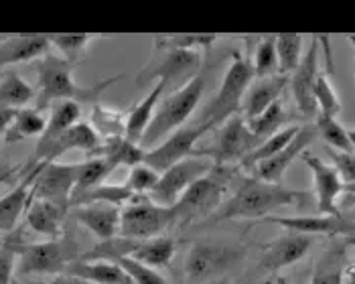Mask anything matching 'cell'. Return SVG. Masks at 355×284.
Listing matches in <instances>:
<instances>
[{
    "mask_svg": "<svg viewBox=\"0 0 355 284\" xmlns=\"http://www.w3.org/2000/svg\"><path fill=\"white\" fill-rule=\"evenodd\" d=\"M80 116H82V106L76 104V102H59V104H55L53 110H51V116H49V120H47V126H45L43 134L39 136L33 154L28 157V161L23 165V169H21V175H23V177L35 169L37 165H41L45 152L53 146V142L57 141L65 130H69L73 124L80 122Z\"/></svg>",
    "mask_w": 355,
    "mask_h": 284,
    "instance_id": "2e32d148",
    "label": "cell"
},
{
    "mask_svg": "<svg viewBox=\"0 0 355 284\" xmlns=\"http://www.w3.org/2000/svg\"><path fill=\"white\" fill-rule=\"evenodd\" d=\"M51 53L49 37L28 35V37H4L0 39V69L17 63L39 61L41 57Z\"/></svg>",
    "mask_w": 355,
    "mask_h": 284,
    "instance_id": "603a6c76",
    "label": "cell"
},
{
    "mask_svg": "<svg viewBox=\"0 0 355 284\" xmlns=\"http://www.w3.org/2000/svg\"><path fill=\"white\" fill-rule=\"evenodd\" d=\"M343 284H355V258L345 266V283Z\"/></svg>",
    "mask_w": 355,
    "mask_h": 284,
    "instance_id": "816d5d0a",
    "label": "cell"
},
{
    "mask_svg": "<svg viewBox=\"0 0 355 284\" xmlns=\"http://www.w3.org/2000/svg\"><path fill=\"white\" fill-rule=\"evenodd\" d=\"M114 163L108 161L106 157H94L89 161L80 163V172H78V183L73 189L71 201L78 197H82L83 193H87L89 189L98 187L104 183V179H108V175L114 172Z\"/></svg>",
    "mask_w": 355,
    "mask_h": 284,
    "instance_id": "1f68e13d",
    "label": "cell"
},
{
    "mask_svg": "<svg viewBox=\"0 0 355 284\" xmlns=\"http://www.w3.org/2000/svg\"><path fill=\"white\" fill-rule=\"evenodd\" d=\"M92 126L100 134L102 141H112V139H124V116L112 108H106L102 104H94V114H92Z\"/></svg>",
    "mask_w": 355,
    "mask_h": 284,
    "instance_id": "ab89813d",
    "label": "cell"
},
{
    "mask_svg": "<svg viewBox=\"0 0 355 284\" xmlns=\"http://www.w3.org/2000/svg\"><path fill=\"white\" fill-rule=\"evenodd\" d=\"M25 246H27V242L19 227L15 231L6 233L4 240H0V284H12L17 260L25 250Z\"/></svg>",
    "mask_w": 355,
    "mask_h": 284,
    "instance_id": "836d02e7",
    "label": "cell"
},
{
    "mask_svg": "<svg viewBox=\"0 0 355 284\" xmlns=\"http://www.w3.org/2000/svg\"><path fill=\"white\" fill-rule=\"evenodd\" d=\"M166 91V85L163 82H157L153 85V89L132 106V110L126 116V128H124V139L132 144L140 146V141L144 136V132L148 130L155 112H157V106L163 98V94Z\"/></svg>",
    "mask_w": 355,
    "mask_h": 284,
    "instance_id": "d4e9b609",
    "label": "cell"
},
{
    "mask_svg": "<svg viewBox=\"0 0 355 284\" xmlns=\"http://www.w3.org/2000/svg\"><path fill=\"white\" fill-rule=\"evenodd\" d=\"M329 154L333 161V169L337 170L343 185L355 183V152H341V150L329 148Z\"/></svg>",
    "mask_w": 355,
    "mask_h": 284,
    "instance_id": "7dc6e473",
    "label": "cell"
},
{
    "mask_svg": "<svg viewBox=\"0 0 355 284\" xmlns=\"http://www.w3.org/2000/svg\"><path fill=\"white\" fill-rule=\"evenodd\" d=\"M37 91H35V100H37V110H47L59 102H76V104H98V100L102 98V94L108 89L110 85H114L118 80H122L124 76H112L108 80H102L98 84L82 87L76 84L73 80V69L76 65L69 63L67 59L61 55L47 53L37 61Z\"/></svg>",
    "mask_w": 355,
    "mask_h": 284,
    "instance_id": "6da1fadb",
    "label": "cell"
},
{
    "mask_svg": "<svg viewBox=\"0 0 355 284\" xmlns=\"http://www.w3.org/2000/svg\"><path fill=\"white\" fill-rule=\"evenodd\" d=\"M306 197V191L284 187L282 183L246 179L232 197L219 205L218 211L209 218V222L216 224L225 220H264L276 209L301 205Z\"/></svg>",
    "mask_w": 355,
    "mask_h": 284,
    "instance_id": "7a4b0ae2",
    "label": "cell"
},
{
    "mask_svg": "<svg viewBox=\"0 0 355 284\" xmlns=\"http://www.w3.org/2000/svg\"><path fill=\"white\" fill-rule=\"evenodd\" d=\"M12 284H23L21 281H12Z\"/></svg>",
    "mask_w": 355,
    "mask_h": 284,
    "instance_id": "680465c9",
    "label": "cell"
},
{
    "mask_svg": "<svg viewBox=\"0 0 355 284\" xmlns=\"http://www.w3.org/2000/svg\"><path fill=\"white\" fill-rule=\"evenodd\" d=\"M302 161L313 172V185H315V199L317 209L321 215H341L337 207V199L343 193V181L339 179L333 165H327L319 157L311 152H302Z\"/></svg>",
    "mask_w": 355,
    "mask_h": 284,
    "instance_id": "ac0fdd59",
    "label": "cell"
},
{
    "mask_svg": "<svg viewBox=\"0 0 355 284\" xmlns=\"http://www.w3.org/2000/svg\"><path fill=\"white\" fill-rule=\"evenodd\" d=\"M80 244L71 231H63L59 238L27 244L17 260L19 276H61L80 260Z\"/></svg>",
    "mask_w": 355,
    "mask_h": 284,
    "instance_id": "8992f818",
    "label": "cell"
},
{
    "mask_svg": "<svg viewBox=\"0 0 355 284\" xmlns=\"http://www.w3.org/2000/svg\"><path fill=\"white\" fill-rule=\"evenodd\" d=\"M317 139V128L315 126H301L299 134L288 142L278 154L270 157L268 161L258 163L254 170H256V179L266 181V183H280L286 169L301 157L306 150V146Z\"/></svg>",
    "mask_w": 355,
    "mask_h": 284,
    "instance_id": "d6986e66",
    "label": "cell"
},
{
    "mask_svg": "<svg viewBox=\"0 0 355 284\" xmlns=\"http://www.w3.org/2000/svg\"><path fill=\"white\" fill-rule=\"evenodd\" d=\"M207 130H209L207 126H201L197 122L191 124V126H183V128L175 130L171 136H166L155 148L144 150L142 163L148 165L150 169H155L157 172H164L166 169H171L173 165L193 157V152L197 148V142Z\"/></svg>",
    "mask_w": 355,
    "mask_h": 284,
    "instance_id": "7c38bea8",
    "label": "cell"
},
{
    "mask_svg": "<svg viewBox=\"0 0 355 284\" xmlns=\"http://www.w3.org/2000/svg\"><path fill=\"white\" fill-rule=\"evenodd\" d=\"M102 144H104V141L100 139V134L94 130L92 124L78 122L53 142V146L45 152L41 163H55L59 157H63L69 150H83L89 154H100Z\"/></svg>",
    "mask_w": 355,
    "mask_h": 284,
    "instance_id": "44dd1931",
    "label": "cell"
},
{
    "mask_svg": "<svg viewBox=\"0 0 355 284\" xmlns=\"http://www.w3.org/2000/svg\"><path fill=\"white\" fill-rule=\"evenodd\" d=\"M175 240L168 236H157L150 240H138L137 250L130 256L132 260H137L140 264L148 266V268H166L168 262L173 260L175 254Z\"/></svg>",
    "mask_w": 355,
    "mask_h": 284,
    "instance_id": "f1b7e54d",
    "label": "cell"
},
{
    "mask_svg": "<svg viewBox=\"0 0 355 284\" xmlns=\"http://www.w3.org/2000/svg\"><path fill=\"white\" fill-rule=\"evenodd\" d=\"M252 82H254L252 59L242 57L240 53H234L218 94L203 108L197 124L214 130V128L221 126L225 120H230L232 116L242 114V102H244V96H246Z\"/></svg>",
    "mask_w": 355,
    "mask_h": 284,
    "instance_id": "277c9868",
    "label": "cell"
},
{
    "mask_svg": "<svg viewBox=\"0 0 355 284\" xmlns=\"http://www.w3.org/2000/svg\"><path fill=\"white\" fill-rule=\"evenodd\" d=\"M299 130H301V126H286V128L278 130V132L272 134L270 139H266L264 142H260V146H258L256 150H252V152L248 154L246 159H244L240 165H242V167H246V169H252V167H256L258 163L268 161L270 157L278 154V152L288 144V142L293 141V139L299 134Z\"/></svg>",
    "mask_w": 355,
    "mask_h": 284,
    "instance_id": "d590c367",
    "label": "cell"
},
{
    "mask_svg": "<svg viewBox=\"0 0 355 284\" xmlns=\"http://www.w3.org/2000/svg\"><path fill=\"white\" fill-rule=\"evenodd\" d=\"M315 102H317V110L319 114H325L331 118H337V114L341 112V100L335 91V87L331 84L327 73H319L317 82H315V89H313Z\"/></svg>",
    "mask_w": 355,
    "mask_h": 284,
    "instance_id": "ee69618b",
    "label": "cell"
},
{
    "mask_svg": "<svg viewBox=\"0 0 355 284\" xmlns=\"http://www.w3.org/2000/svg\"><path fill=\"white\" fill-rule=\"evenodd\" d=\"M246 122L248 126H250V130H252V134H254L258 141L264 142L266 139H270L272 134L278 132V128L286 122V112H284L282 100L274 102L272 106H270L268 110H264L258 118L246 120Z\"/></svg>",
    "mask_w": 355,
    "mask_h": 284,
    "instance_id": "60d3db41",
    "label": "cell"
},
{
    "mask_svg": "<svg viewBox=\"0 0 355 284\" xmlns=\"http://www.w3.org/2000/svg\"><path fill=\"white\" fill-rule=\"evenodd\" d=\"M264 222L284 227L286 231L304 236H335L345 238L355 233V224L343 215H268Z\"/></svg>",
    "mask_w": 355,
    "mask_h": 284,
    "instance_id": "9a60e30c",
    "label": "cell"
},
{
    "mask_svg": "<svg viewBox=\"0 0 355 284\" xmlns=\"http://www.w3.org/2000/svg\"><path fill=\"white\" fill-rule=\"evenodd\" d=\"M47 126V120L41 110L37 108H21L17 110V116L8 128V132L4 134L6 144H17V142L27 141L33 136H41L43 130Z\"/></svg>",
    "mask_w": 355,
    "mask_h": 284,
    "instance_id": "f546056e",
    "label": "cell"
},
{
    "mask_svg": "<svg viewBox=\"0 0 355 284\" xmlns=\"http://www.w3.org/2000/svg\"><path fill=\"white\" fill-rule=\"evenodd\" d=\"M343 242H345V246L349 248V246H355V233H352V236H345V238H341Z\"/></svg>",
    "mask_w": 355,
    "mask_h": 284,
    "instance_id": "f5cc1de1",
    "label": "cell"
},
{
    "mask_svg": "<svg viewBox=\"0 0 355 284\" xmlns=\"http://www.w3.org/2000/svg\"><path fill=\"white\" fill-rule=\"evenodd\" d=\"M232 175H234L232 167L214 165V169L205 177L195 181L171 207L175 226H187L193 222L211 218L218 211L219 205L223 203V193Z\"/></svg>",
    "mask_w": 355,
    "mask_h": 284,
    "instance_id": "5b68a950",
    "label": "cell"
},
{
    "mask_svg": "<svg viewBox=\"0 0 355 284\" xmlns=\"http://www.w3.org/2000/svg\"><path fill=\"white\" fill-rule=\"evenodd\" d=\"M288 76H272V78H262V80H254L248 87L244 102H242V116L246 120L258 118L264 110H268L274 102L280 100L282 91L288 85Z\"/></svg>",
    "mask_w": 355,
    "mask_h": 284,
    "instance_id": "7402d4cb",
    "label": "cell"
},
{
    "mask_svg": "<svg viewBox=\"0 0 355 284\" xmlns=\"http://www.w3.org/2000/svg\"><path fill=\"white\" fill-rule=\"evenodd\" d=\"M159 179H161V172H157L155 169H150L148 165L140 163V165H135L128 172L126 187L137 197H148L155 191V187L159 185Z\"/></svg>",
    "mask_w": 355,
    "mask_h": 284,
    "instance_id": "f6af8a7d",
    "label": "cell"
},
{
    "mask_svg": "<svg viewBox=\"0 0 355 284\" xmlns=\"http://www.w3.org/2000/svg\"><path fill=\"white\" fill-rule=\"evenodd\" d=\"M258 146L260 141L252 134L246 118L238 114L219 126L218 136L209 148H195L193 157H205L214 165L230 167L234 163H242Z\"/></svg>",
    "mask_w": 355,
    "mask_h": 284,
    "instance_id": "ba28073f",
    "label": "cell"
},
{
    "mask_svg": "<svg viewBox=\"0 0 355 284\" xmlns=\"http://www.w3.org/2000/svg\"><path fill=\"white\" fill-rule=\"evenodd\" d=\"M349 43L354 45V59H355V37H349Z\"/></svg>",
    "mask_w": 355,
    "mask_h": 284,
    "instance_id": "6f0895ef",
    "label": "cell"
},
{
    "mask_svg": "<svg viewBox=\"0 0 355 284\" xmlns=\"http://www.w3.org/2000/svg\"><path fill=\"white\" fill-rule=\"evenodd\" d=\"M37 175V167L23 177V181L4 197H0V233H10L19 227L31 203V187Z\"/></svg>",
    "mask_w": 355,
    "mask_h": 284,
    "instance_id": "484cf974",
    "label": "cell"
},
{
    "mask_svg": "<svg viewBox=\"0 0 355 284\" xmlns=\"http://www.w3.org/2000/svg\"><path fill=\"white\" fill-rule=\"evenodd\" d=\"M347 246L341 238L333 240L315 264L311 284H343L347 266Z\"/></svg>",
    "mask_w": 355,
    "mask_h": 284,
    "instance_id": "4316f807",
    "label": "cell"
},
{
    "mask_svg": "<svg viewBox=\"0 0 355 284\" xmlns=\"http://www.w3.org/2000/svg\"><path fill=\"white\" fill-rule=\"evenodd\" d=\"M0 185H2V183H0Z\"/></svg>",
    "mask_w": 355,
    "mask_h": 284,
    "instance_id": "91938a15",
    "label": "cell"
},
{
    "mask_svg": "<svg viewBox=\"0 0 355 284\" xmlns=\"http://www.w3.org/2000/svg\"><path fill=\"white\" fill-rule=\"evenodd\" d=\"M240 258L242 250L225 244H193L185 258V272L191 281H207L232 268Z\"/></svg>",
    "mask_w": 355,
    "mask_h": 284,
    "instance_id": "4fadbf2b",
    "label": "cell"
},
{
    "mask_svg": "<svg viewBox=\"0 0 355 284\" xmlns=\"http://www.w3.org/2000/svg\"><path fill=\"white\" fill-rule=\"evenodd\" d=\"M219 37L216 35H159L155 37V49H175V51H207Z\"/></svg>",
    "mask_w": 355,
    "mask_h": 284,
    "instance_id": "74e56055",
    "label": "cell"
},
{
    "mask_svg": "<svg viewBox=\"0 0 355 284\" xmlns=\"http://www.w3.org/2000/svg\"><path fill=\"white\" fill-rule=\"evenodd\" d=\"M319 73H321V69H319V37H313V41H311L306 53L302 55L299 67L295 69V73L288 80L295 104H297L299 112L304 118H315L319 114L315 96H313L315 82H317Z\"/></svg>",
    "mask_w": 355,
    "mask_h": 284,
    "instance_id": "5bb4252c",
    "label": "cell"
},
{
    "mask_svg": "<svg viewBox=\"0 0 355 284\" xmlns=\"http://www.w3.org/2000/svg\"><path fill=\"white\" fill-rule=\"evenodd\" d=\"M21 165H8L6 161H4V157L0 154V183H10L19 172H21Z\"/></svg>",
    "mask_w": 355,
    "mask_h": 284,
    "instance_id": "c3c4849f",
    "label": "cell"
},
{
    "mask_svg": "<svg viewBox=\"0 0 355 284\" xmlns=\"http://www.w3.org/2000/svg\"><path fill=\"white\" fill-rule=\"evenodd\" d=\"M252 69H254V80H262V78L278 76L276 35L260 39V43L256 45V53H254V61H252Z\"/></svg>",
    "mask_w": 355,
    "mask_h": 284,
    "instance_id": "b9f144b4",
    "label": "cell"
},
{
    "mask_svg": "<svg viewBox=\"0 0 355 284\" xmlns=\"http://www.w3.org/2000/svg\"><path fill=\"white\" fill-rule=\"evenodd\" d=\"M138 240H128L122 236L110 238V240H102L100 244H96L92 250L83 252L80 260L83 262H118L122 258H130L137 250Z\"/></svg>",
    "mask_w": 355,
    "mask_h": 284,
    "instance_id": "4dcf8cb0",
    "label": "cell"
},
{
    "mask_svg": "<svg viewBox=\"0 0 355 284\" xmlns=\"http://www.w3.org/2000/svg\"><path fill=\"white\" fill-rule=\"evenodd\" d=\"M96 39H100V37L98 35H53V37H49V43H51V47L61 51L63 59H67L69 63H73L78 67L80 57L87 51V47Z\"/></svg>",
    "mask_w": 355,
    "mask_h": 284,
    "instance_id": "7bdbcfd3",
    "label": "cell"
},
{
    "mask_svg": "<svg viewBox=\"0 0 355 284\" xmlns=\"http://www.w3.org/2000/svg\"><path fill=\"white\" fill-rule=\"evenodd\" d=\"M137 197L126 185H98L94 189H89L87 193H83L82 197L73 199L71 207H80V205H89V203H110L116 207H124L126 203H130Z\"/></svg>",
    "mask_w": 355,
    "mask_h": 284,
    "instance_id": "e575fe53",
    "label": "cell"
},
{
    "mask_svg": "<svg viewBox=\"0 0 355 284\" xmlns=\"http://www.w3.org/2000/svg\"><path fill=\"white\" fill-rule=\"evenodd\" d=\"M80 163H41L37 165V175L31 187V199H41L55 203L63 209H71V195L78 183Z\"/></svg>",
    "mask_w": 355,
    "mask_h": 284,
    "instance_id": "30bf717a",
    "label": "cell"
},
{
    "mask_svg": "<svg viewBox=\"0 0 355 284\" xmlns=\"http://www.w3.org/2000/svg\"><path fill=\"white\" fill-rule=\"evenodd\" d=\"M211 169H214V163L209 159L189 157L161 172L159 185L155 187V191L148 195V199L161 207H173L195 181L205 177Z\"/></svg>",
    "mask_w": 355,
    "mask_h": 284,
    "instance_id": "8fae6325",
    "label": "cell"
},
{
    "mask_svg": "<svg viewBox=\"0 0 355 284\" xmlns=\"http://www.w3.org/2000/svg\"><path fill=\"white\" fill-rule=\"evenodd\" d=\"M116 264L128 274V278L132 281V284H168L163 274H159L155 268H148V266L140 264V262L132 260V258H122Z\"/></svg>",
    "mask_w": 355,
    "mask_h": 284,
    "instance_id": "bcb514c9",
    "label": "cell"
},
{
    "mask_svg": "<svg viewBox=\"0 0 355 284\" xmlns=\"http://www.w3.org/2000/svg\"><path fill=\"white\" fill-rule=\"evenodd\" d=\"M349 141H352V144H354V152H355V128L349 130Z\"/></svg>",
    "mask_w": 355,
    "mask_h": 284,
    "instance_id": "9f6ffc18",
    "label": "cell"
},
{
    "mask_svg": "<svg viewBox=\"0 0 355 284\" xmlns=\"http://www.w3.org/2000/svg\"><path fill=\"white\" fill-rule=\"evenodd\" d=\"M175 226L171 207H161L148 197H135L120 207V236L128 240H150Z\"/></svg>",
    "mask_w": 355,
    "mask_h": 284,
    "instance_id": "9c48e42d",
    "label": "cell"
},
{
    "mask_svg": "<svg viewBox=\"0 0 355 284\" xmlns=\"http://www.w3.org/2000/svg\"><path fill=\"white\" fill-rule=\"evenodd\" d=\"M35 100V89L17 73H6L0 80V110H21Z\"/></svg>",
    "mask_w": 355,
    "mask_h": 284,
    "instance_id": "d6a6232c",
    "label": "cell"
},
{
    "mask_svg": "<svg viewBox=\"0 0 355 284\" xmlns=\"http://www.w3.org/2000/svg\"><path fill=\"white\" fill-rule=\"evenodd\" d=\"M33 284H87V283H82V281H78V278H73V276H67V274H61V276H55L53 281H49V283H33Z\"/></svg>",
    "mask_w": 355,
    "mask_h": 284,
    "instance_id": "f907efd6",
    "label": "cell"
},
{
    "mask_svg": "<svg viewBox=\"0 0 355 284\" xmlns=\"http://www.w3.org/2000/svg\"><path fill=\"white\" fill-rule=\"evenodd\" d=\"M65 274L87 284H132L128 274L114 262H83V260H76L65 270Z\"/></svg>",
    "mask_w": 355,
    "mask_h": 284,
    "instance_id": "83f0119b",
    "label": "cell"
},
{
    "mask_svg": "<svg viewBox=\"0 0 355 284\" xmlns=\"http://www.w3.org/2000/svg\"><path fill=\"white\" fill-rule=\"evenodd\" d=\"M69 218L85 229H89L96 238L110 240L120 236V207L110 203H89L69 209Z\"/></svg>",
    "mask_w": 355,
    "mask_h": 284,
    "instance_id": "ffe728a7",
    "label": "cell"
},
{
    "mask_svg": "<svg viewBox=\"0 0 355 284\" xmlns=\"http://www.w3.org/2000/svg\"><path fill=\"white\" fill-rule=\"evenodd\" d=\"M315 128H317V134L327 142L329 148L341 150V152H354V144L349 141V130L337 118L317 114L315 116Z\"/></svg>",
    "mask_w": 355,
    "mask_h": 284,
    "instance_id": "8d00e7d4",
    "label": "cell"
},
{
    "mask_svg": "<svg viewBox=\"0 0 355 284\" xmlns=\"http://www.w3.org/2000/svg\"><path fill=\"white\" fill-rule=\"evenodd\" d=\"M343 191L349 193V195H355V183H352V185H343Z\"/></svg>",
    "mask_w": 355,
    "mask_h": 284,
    "instance_id": "11a10c76",
    "label": "cell"
},
{
    "mask_svg": "<svg viewBox=\"0 0 355 284\" xmlns=\"http://www.w3.org/2000/svg\"><path fill=\"white\" fill-rule=\"evenodd\" d=\"M203 69V57L195 51H175V49H155L153 59L137 76V85L144 87L150 82H163L168 87L179 89L191 82Z\"/></svg>",
    "mask_w": 355,
    "mask_h": 284,
    "instance_id": "52a82bcc",
    "label": "cell"
},
{
    "mask_svg": "<svg viewBox=\"0 0 355 284\" xmlns=\"http://www.w3.org/2000/svg\"><path fill=\"white\" fill-rule=\"evenodd\" d=\"M205 80H207V71L205 67L193 78L191 82L181 85L179 89H173L163 104L157 108L155 118L148 126V130L144 132L142 141H140V148L142 150H150L157 146V142L164 141L166 136H171L175 130L183 128L185 122L191 118L201 98L205 91Z\"/></svg>",
    "mask_w": 355,
    "mask_h": 284,
    "instance_id": "3957f363",
    "label": "cell"
},
{
    "mask_svg": "<svg viewBox=\"0 0 355 284\" xmlns=\"http://www.w3.org/2000/svg\"><path fill=\"white\" fill-rule=\"evenodd\" d=\"M276 55H278V73L291 78L302 59L301 35H276Z\"/></svg>",
    "mask_w": 355,
    "mask_h": 284,
    "instance_id": "f35d334b",
    "label": "cell"
},
{
    "mask_svg": "<svg viewBox=\"0 0 355 284\" xmlns=\"http://www.w3.org/2000/svg\"><path fill=\"white\" fill-rule=\"evenodd\" d=\"M313 244H315L313 236L286 231L264 246L262 258H260V268L266 272H278L282 268H288L309 254Z\"/></svg>",
    "mask_w": 355,
    "mask_h": 284,
    "instance_id": "e0dca14e",
    "label": "cell"
},
{
    "mask_svg": "<svg viewBox=\"0 0 355 284\" xmlns=\"http://www.w3.org/2000/svg\"><path fill=\"white\" fill-rule=\"evenodd\" d=\"M15 116H17V110H8V108L0 110V136H4V134L8 132V128H10Z\"/></svg>",
    "mask_w": 355,
    "mask_h": 284,
    "instance_id": "681fc988",
    "label": "cell"
},
{
    "mask_svg": "<svg viewBox=\"0 0 355 284\" xmlns=\"http://www.w3.org/2000/svg\"><path fill=\"white\" fill-rule=\"evenodd\" d=\"M67 215H69V211L55 203L31 199L27 211H25V226L39 236L53 240L63 233V224H65Z\"/></svg>",
    "mask_w": 355,
    "mask_h": 284,
    "instance_id": "cb8c5ba5",
    "label": "cell"
},
{
    "mask_svg": "<svg viewBox=\"0 0 355 284\" xmlns=\"http://www.w3.org/2000/svg\"><path fill=\"white\" fill-rule=\"evenodd\" d=\"M270 284H293V283H291V281H288L286 276H276V278H274Z\"/></svg>",
    "mask_w": 355,
    "mask_h": 284,
    "instance_id": "db71d44e",
    "label": "cell"
}]
</instances>
